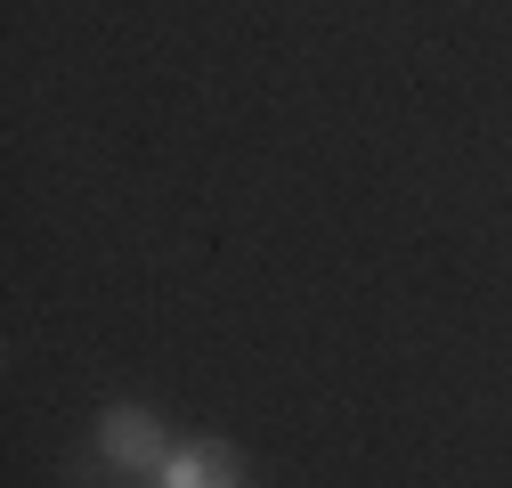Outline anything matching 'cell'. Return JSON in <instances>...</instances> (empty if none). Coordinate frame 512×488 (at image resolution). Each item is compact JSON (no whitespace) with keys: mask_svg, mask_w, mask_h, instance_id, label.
Returning a JSON list of instances; mask_svg holds the SVG:
<instances>
[{"mask_svg":"<svg viewBox=\"0 0 512 488\" xmlns=\"http://www.w3.org/2000/svg\"><path fill=\"white\" fill-rule=\"evenodd\" d=\"M155 480L163 488H236V456L228 448H171Z\"/></svg>","mask_w":512,"mask_h":488,"instance_id":"7a4b0ae2","label":"cell"},{"mask_svg":"<svg viewBox=\"0 0 512 488\" xmlns=\"http://www.w3.org/2000/svg\"><path fill=\"white\" fill-rule=\"evenodd\" d=\"M98 448H106L114 464H131V472H163L171 432H163L155 407H106V415H98Z\"/></svg>","mask_w":512,"mask_h":488,"instance_id":"6da1fadb","label":"cell"}]
</instances>
